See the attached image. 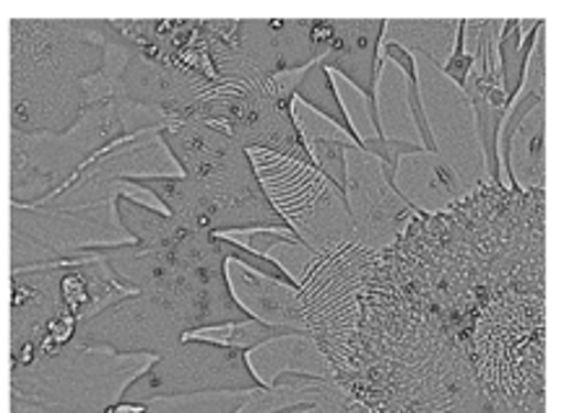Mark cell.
<instances>
[{
    "label": "cell",
    "mask_w": 564,
    "mask_h": 413,
    "mask_svg": "<svg viewBox=\"0 0 564 413\" xmlns=\"http://www.w3.org/2000/svg\"><path fill=\"white\" fill-rule=\"evenodd\" d=\"M281 70H305L321 61L328 47L315 37L313 19H273Z\"/></svg>",
    "instance_id": "cell-21"
},
{
    "label": "cell",
    "mask_w": 564,
    "mask_h": 413,
    "mask_svg": "<svg viewBox=\"0 0 564 413\" xmlns=\"http://www.w3.org/2000/svg\"><path fill=\"white\" fill-rule=\"evenodd\" d=\"M78 175L143 183V180L159 177H183V172L172 159L162 130H143V133L120 138L112 146L99 151L76 172V177Z\"/></svg>",
    "instance_id": "cell-12"
},
{
    "label": "cell",
    "mask_w": 564,
    "mask_h": 413,
    "mask_svg": "<svg viewBox=\"0 0 564 413\" xmlns=\"http://www.w3.org/2000/svg\"><path fill=\"white\" fill-rule=\"evenodd\" d=\"M248 393H198V395H167L151 398L141 413H235Z\"/></svg>",
    "instance_id": "cell-22"
},
{
    "label": "cell",
    "mask_w": 564,
    "mask_h": 413,
    "mask_svg": "<svg viewBox=\"0 0 564 413\" xmlns=\"http://www.w3.org/2000/svg\"><path fill=\"white\" fill-rule=\"evenodd\" d=\"M185 333V323L175 309L154 296L133 294L78 323L74 344L115 354H149L159 359L177 349Z\"/></svg>",
    "instance_id": "cell-7"
},
{
    "label": "cell",
    "mask_w": 564,
    "mask_h": 413,
    "mask_svg": "<svg viewBox=\"0 0 564 413\" xmlns=\"http://www.w3.org/2000/svg\"><path fill=\"white\" fill-rule=\"evenodd\" d=\"M422 143L409 141V138H390V135H372L361 138V154H370L380 162L382 180L388 187H395V175L401 170V156H414L422 154Z\"/></svg>",
    "instance_id": "cell-23"
},
{
    "label": "cell",
    "mask_w": 564,
    "mask_h": 413,
    "mask_svg": "<svg viewBox=\"0 0 564 413\" xmlns=\"http://www.w3.org/2000/svg\"><path fill=\"white\" fill-rule=\"evenodd\" d=\"M510 191H544L546 185V118L544 105L536 107L520 122L518 133L512 135L508 172Z\"/></svg>",
    "instance_id": "cell-15"
},
{
    "label": "cell",
    "mask_w": 564,
    "mask_h": 413,
    "mask_svg": "<svg viewBox=\"0 0 564 413\" xmlns=\"http://www.w3.org/2000/svg\"><path fill=\"white\" fill-rule=\"evenodd\" d=\"M135 185L154 193L172 219H177L185 229L224 237L256 229L294 235L271 206L245 149H235L221 164L200 177H159Z\"/></svg>",
    "instance_id": "cell-2"
},
{
    "label": "cell",
    "mask_w": 564,
    "mask_h": 413,
    "mask_svg": "<svg viewBox=\"0 0 564 413\" xmlns=\"http://www.w3.org/2000/svg\"><path fill=\"white\" fill-rule=\"evenodd\" d=\"M460 19H393L386 21V42L403 47L406 53H424L432 65L443 68L447 57L453 53L455 34H458Z\"/></svg>",
    "instance_id": "cell-16"
},
{
    "label": "cell",
    "mask_w": 564,
    "mask_h": 413,
    "mask_svg": "<svg viewBox=\"0 0 564 413\" xmlns=\"http://www.w3.org/2000/svg\"><path fill=\"white\" fill-rule=\"evenodd\" d=\"M474 65H476V57L471 53H466V19H460L458 34H455V42H453V53L445 61L443 68H440V74L463 91V86H466V78L471 74Z\"/></svg>",
    "instance_id": "cell-24"
},
{
    "label": "cell",
    "mask_w": 564,
    "mask_h": 413,
    "mask_svg": "<svg viewBox=\"0 0 564 413\" xmlns=\"http://www.w3.org/2000/svg\"><path fill=\"white\" fill-rule=\"evenodd\" d=\"M382 37H386V19H336L328 53L317 61L325 70H338V74H344L361 94H365L375 135H386L382 133L378 110L380 68L386 65L380 57Z\"/></svg>",
    "instance_id": "cell-11"
},
{
    "label": "cell",
    "mask_w": 564,
    "mask_h": 413,
    "mask_svg": "<svg viewBox=\"0 0 564 413\" xmlns=\"http://www.w3.org/2000/svg\"><path fill=\"white\" fill-rule=\"evenodd\" d=\"M422 101L426 99L432 115H426L432 135L437 143V156L460 172V177L468 185L476 187L484 180L481 149L476 141V118L466 94L458 86H453L440 74L437 65L426 63V89Z\"/></svg>",
    "instance_id": "cell-10"
},
{
    "label": "cell",
    "mask_w": 564,
    "mask_h": 413,
    "mask_svg": "<svg viewBox=\"0 0 564 413\" xmlns=\"http://www.w3.org/2000/svg\"><path fill=\"white\" fill-rule=\"evenodd\" d=\"M11 413H105L89 409H74V405H57V403H29L11 398Z\"/></svg>",
    "instance_id": "cell-25"
},
{
    "label": "cell",
    "mask_w": 564,
    "mask_h": 413,
    "mask_svg": "<svg viewBox=\"0 0 564 413\" xmlns=\"http://www.w3.org/2000/svg\"><path fill=\"white\" fill-rule=\"evenodd\" d=\"M118 219L135 244L151 250L170 248L185 231L183 224L172 219L170 214H159L154 208L141 206V203L130 200L128 195H118Z\"/></svg>",
    "instance_id": "cell-20"
},
{
    "label": "cell",
    "mask_w": 564,
    "mask_h": 413,
    "mask_svg": "<svg viewBox=\"0 0 564 413\" xmlns=\"http://www.w3.org/2000/svg\"><path fill=\"white\" fill-rule=\"evenodd\" d=\"M107 21H11V126L65 133L84 112L82 84L102 68Z\"/></svg>",
    "instance_id": "cell-1"
},
{
    "label": "cell",
    "mask_w": 564,
    "mask_h": 413,
    "mask_svg": "<svg viewBox=\"0 0 564 413\" xmlns=\"http://www.w3.org/2000/svg\"><path fill=\"white\" fill-rule=\"evenodd\" d=\"M156 357L89 349L70 340L53 357L26 367H11V398L29 403H57L74 409L107 411L126 401V390L149 372Z\"/></svg>",
    "instance_id": "cell-3"
},
{
    "label": "cell",
    "mask_w": 564,
    "mask_h": 413,
    "mask_svg": "<svg viewBox=\"0 0 564 413\" xmlns=\"http://www.w3.org/2000/svg\"><path fill=\"white\" fill-rule=\"evenodd\" d=\"M296 99H300L302 105H307L313 112L323 115L330 126L341 130L354 146L361 151L359 130L354 128L349 112H346L341 94H338L334 78H330V70H325L321 63L307 65V68L302 70L300 81H296V89H294V101Z\"/></svg>",
    "instance_id": "cell-18"
},
{
    "label": "cell",
    "mask_w": 564,
    "mask_h": 413,
    "mask_svg": "<svg viewBox=\"0 0 564 413\" xmlns=\"http://www.w3.org/2000/svg\"><path fill=\"white\" fill-rule=\"evenodd\" d=\"M94 154L74 128L65 133H11V203L34 206L63 191Z\"/></svg>",
    "instance_id": "cell-9"
},
{
    "label": "cell",
    "mask_w": 564,
    "mask_h": 413,
    "mask_svg": "<svg viewBox=\"0 0 564 413\" xmlns=\"http://www.w3.org/2000/svg\"><path fill=\"white\" fill-rule=\"evenodd\" d=\"M302 120L305 122H300V130L315 159L317 172L346 198V151L357 146L330 122H317L310 112L302 115Z\"/></svg>",
    "instance_id": "cell-19"
},
{
    "label": "cell",
    "mask_w": 564,
    "mask_h": 413,
    "mask_svg": "<svg viewBox=\"0 0 564 413\" xmlns=\"http://www.w3.org/2000/svg\"><path fill=\"white\" fill-rule=\"evenodd\" d=\"M260 380L250 372L245 351L212 340H183L177 349L159 357L126 390L128 401H151L167 395L198 393H250L260 390Z\"/></svg>",
    "instance_id": "cell-6"
},
{
    "label": "cell",
    "mask_w": 564,
    "mask_h": 413,
    "mask_svg": "<svg viewBox=\"0 0 564 413\" xmlns=\"http://www.w3.org/2000/svg\"><path fill=\"white\" fill-rule=\"evenodd\" d=\"M541 29H546V19H536V24L528 29L525 34L520 29V19L502 21L500 37H497V68H500V86L508 110L520 89H523L528 61H531L533 47H536Z\"/></svg>",
    "instance_id": "cell-17"
},
{
    "label": "cell",
    "mask_w": 564,
    "mask_h": 413,
    "mask_svg": "<svg viewBox=\"0 0 564 413\" xmlns=\"http://www.w3.org/2000/svg\"><path fill=\"white\" fill-rule=\"evenodd\" d=\"M227 281L231 296L242 304V309L250 313V317L265 325H281V328H294L310 336L300 289L269 279V275L252 271V268L237 263V260H227Z\"/></svg>",
    "instance_id": "cell-13"
},
{
    "label": "cell",
    "mask_w": 564,
    "mask_h": 413,
    "mask_svg": "<svg viewBox=\"0 0 564 413\" xmlns=\"http://www.w3.org/2000/svg\"><path fill=\"white\" fill-rule=\"evenodd\" d=\"M248 154L271 206L313 256H330L354 242L349 203L321 172L273 151Z\"/></svg>",
    "instance_id": "cell-4"
},
{
    "label": "cell",
    "mask_w": 564,
    "mask_h": 413,
    "mask_svg": "<svg viewBox=\"0 0 564 413\" xmlns=\"http://www.w3.org/2000/svg\"><path fill=\"white\" fill-rule=\"evenodd\" d=\"M245 357H248L250 372L258 377L263 388H271V382L286 372L307 374L315 380H336L334 367L317 349V340L313 336H281L265 340Z\"/></svg>",
    "instance_id": "cell-14"
},
{
    "label": "cell",
    "mask_w": 564,
    "mask_h": 413,
    "mask_svg": "<svg viewBox=\"0 0 564 413\" xmlns=\"http://www.w3.org/2000/svg\"><path fill=\"white\" fill-rule=\"evenodd\" d=\"M346 203L354 224V242L367 252H386L403 235L416 211L401 193L386 185L380 162L359 149L346 151Z\"/></svg>",
    "instance_id": "cell-8"
},
{
    "label": "cell",
    "mask_w": 564,
    "mask_h": 413,
    "mask_svg": "<svg viewBox=\"0 0 564 413\" xmlns=\"http://www.w3.org/2000/svg\"><path fill=\"white\" fill-rule=\"evenodd\" d=\"M120 244H133V237L118 219V198L84 208L11 203V271Z\"/></svg>",
    "instance_id": "cell-5"
}]
</instances>
